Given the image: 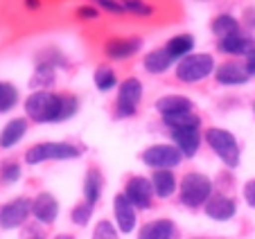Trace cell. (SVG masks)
I'll use <instances>...</instances> for the list:
<instances>
[{"mask_svg":"<svg viewBox=\"0 0 255 239\" xmlns=\"http://www.w3.org/2000/svg\"><path fill=\"white\" fill-rule=\"evenodd\" d=\"M75 16H77L79 20H97L100 18V9H97L95 5H82V7H77V11H75Z\"/></svg>","mask_w":255,"mask_h":239,"instance_id":"obj_33","label":"cell"},{"mask_svg":"<svg viewBox=\"0 0 255 239\" xmlns=\"http://www.w3.org/2000/svg\"><path fill=\"white\" fill-rule=\"evenodd\" d=\"M125 11L129 14H135V16H151L154 14V7L147 2V0H120Z\"/></svg>","mask_w":255,"mask_h":239,"instance_id":"obj_29","label":"cell"},{"mask_svg":"<svg viewBox=\"0 0 255 239\" xmlns=\"http://www.w3.org/2000/svg\"><path fill=\"white\" fill-rule=\"evenodd\" d=\"M93 239H120V237H118V230L113 228L111 221H100V224L95 226Z\"/></svg>","mask_w":255,"mask_h":239,"instance_id":"obj_31","label":"cell"},{"mask_svg":"<svg viewBox=\"0 0 255 239\" xmlns=\"http://www.w3.org/2000/svg\"><path fill=\"white\" fill-rule=\"evenodd\" d=\"M151 185H154V192L160 199H167L176 190V176L169 169H156L154 176H151Z\"/></svg>","mask_w":255,"mask_h":239,"instance_id":"obj_24","label":"cell"},{"mask_svg":"<svg viewBox=\"0 0 255 239\" xmlns=\"http://www.w3.org/2000/svg\"><path fill=\"white\" fill-rule=\"evenodd\" d=\"M138 239H174V224L169 219H158L144 224Z\"/></svg>","mask_w":255,"mask_h":239,"instance_id":"obj_22","label":"cell"},{"mask_svg":"<svg viewBox=\"0 0 255 239\" xmlns=\"http://www.w3.org/2000/svg\"><path fill=\"white\" fill-rule=\"evenodd\" d=\"M142 38L140 36H113L104 43V54L113 61H127L135 57L142 50Z\"/></svg>","mask_w":255,"mask_h":239,"instance_id":"obj_8","label":"cell"},{"mask_svg":"<svg viewBox=\"0 0 255 239\" xmlns=\"http://www.w3.org/2000/svg\"><path fill=\"white\" fill-rule=\"evenodd\" d=\"M91 215H93V206H91V203H82V206L72 208V212H70L72 221H75L77 226H86L88 221H91Z\"/></svg>","mask_w":255,"mask_h":239,"instance_id":"obj_30","label":"cell"},{"mask_svg":"<svg viewBox=\"0 0 255 239\" xmlns=\"http://www.w3.org/2000/svg\"><path fill=\"white\" fill-rule=\"evenodd\" d=\"M91 5L102 7V9L111 11V14H125V7H122L120 0H91Z\"/></svg>","mask_w":255,"mask_h":239,"instance_id":"obj_32","label":"cell"},{"mask_svg":"<svg viewBox=\"0 0 255 239\" xmlns=\"http://www.w3.org/2000/svg\"><path fill=\"white\" fill-rule=\"evenodd\" d=\"M102 185H104L102 174L97 172V169H88L86 181H84V196H86V203L95 206L97 199H100V194H102Z\"/></svg>","mask_w":255,"mask_h":239,"instance_id":"obj_25","label":"cell"},{"mask_svg":"<svg viewBox=\"0 0 255 239\" xmlns=\"http://www.w3.org/2000/svg\"><path fill=\"white\" fill-rule=\"evenodd\" d=\"M178 196H181V203L188 208H199V206H203V203H208V199L212 196L210 178L199 174V172L185 174L183 181H181Z\"/></svg>","mask_w":255,"mask_h":239,"instance_id":"obj_3","label":"cell"},{"mask_svg":"<svg viewBox=\"0 0 255 239\" xmlns=\"http://www.w3.org/2000/svg\"><path fill=\"white\" fill-rule=\"evenodd\" d=\"M219 50L226 54H233V57H251L255 52V36H249V34H233V36L219 38Z\"/></svg>","mask_w":255,"mask_h":239,"instance_id":"obj_12","label":"cell"},{"mask_svg":"<svg viewBox=\"0 0 255 239\" xmlns=\"http://www.w3.org/2000/svg\"><path fill=\"white\" fill-rule=\"evenodd\" d=\"M194 104L190 97L185 95H163L156 100V111L163 118H172V115H183V113H194Z\"/></svg>","mask_w":255,"mask_h":239,"instance_id":"obj_13","label":"cell"},{"mask_svg":"<svg viewBox=\"0 0 255 239\" xmlns=\"http://www.w3.org/2000/svg\"><path fill=\"white\" fill-rule=\"evenodd\" d=\"M244 199L251 208H255V181H249L244 185Z\"/></svg>","mask_w":255,"mask_h":239,"instance_id":"obj_35","label":"cell"},{"mask_svg":"<svg viewBox=\"0 0 255 239\" xmlns=\"http://www.w3.org/2000/svg\"><path fill=\"white\" fill-rule=\"evenodd\" d=\"M142 100V84L135 77H127L125 82L120 84V91H118V118H131L138 111V104Z\"/></svg>","mask_w":255,"mask_h":239,"instance_id":"obj_6","label":"cell"},{"mask_svg":"<svg viewBox=\"0 0 255 239\" xmlns=\"http://www.w3.org/2000/svg\"><path fill=\"white\" fill-rule=\"evenodd\" d=\"M54 79H57V68L41 59L32 75V79H29V86L36 88V91H45V88H50L54 84Z\"/></svg>","mask_w":255,"mask_h":239,"instance_id":"obj_21","label":"cell"},{"mask_svg":"<svg viewBox=\"0 0 255 239\" xmlns=\"http://www.w3.org/2000/svg\"><path fill=\"white\" fill-rule=\"evenodd\" d=\"M79 149L75 144L68 142H41L34 144L25 151V163L29 165H39L45 160H68V158H77Z\"/></svg>","mask_w":255,"mask_h":239,"instance_id":"obj_5","label":"cell"},{"mask_svg":"<svg viewBox=\"0 0 255 239\" xmlns=\"http://www.w3.org/2000/svg\"><path fill=\"white\" fill-rule=\"evenodd\" d=\"M32 215L36 217V221H41V224H52L59 215V201L52 194L43 192V194H39L32 201Z\"/></svg>","mask_w":255,"mask_h":239,"instance_id":"obj_16","label":"cell"},{"mask_svg":"<svg viewBox=\"0 0 255 239\" xmlns=\"http://www.w3.org/2000/svg\"><path fill=\"white\" fill-rule=\"evenodd\" d=\"M142 163L154 169H172L181 163L183 153L178 151L174 144H154V147L142 151Z\"/></svg>","mask_w":255,"mask_h":239,"instance_id":"obj_7","label":"cell"},{"mask_svg":"<svg viewBox=\"0 0 255 239\" xmlns=\"http://www.w3.org/2000/svg\"><path fill=\"white\" fill-rule=\"evenodd\" d=\"M210 32L219 38L233 36V34H240V20L235 18L233 14H219L212 18L210 23Z\"/></svg>","mask_w":255,"mask_h":239,"instance_id":"obj_23","label":"cell"},{"mask_svg":"<svg viewBox=\"0 0 255 239\" xmlns=\"http://www.w3.org/2000/svg\"><path fill=\"white\" fill-rule=\"evenodd\" d=\"M172 63H174V59L169 57L165 48L151 50V52L144 54V59H142V68L149 72V75H163V72H167L169 68H172Z\"/></svg>","mask_w":255,"mask_h":239,"instance_id":"obj_19","label":"cell"},{"mask_svg":"<svg viewBox=\"0 0 255 239\" xmlns=\"http://www.w3.org/2000/svg\"><path fill=\"white\" fill-rule=\"evenodd\" d=\"M23 239H45V233L41 228H36V226H32V228L25 230Z\"/></svg>","mask_w":255,"mask_h":239,"instance_id":"obj_36","label":"cell"},{"mask_svg":"<svg viewBox=\"0 0 255 239\" xmlns=\"http://www.w3.org/2000/svg\"><path fill=\"white\" fill-rule=\"evenodd\" d=\"M246 70H249L251 77L255 75V52L251 54V57H246Z\"/></svg>","mask_w":255,"mask_h":239,"instance_id":"obj_37","label":"cell"},{"mask_svg":"<svg viewBox=\"0 0 255 239\" xmlns=\"http://www.w3.org/2000/svg\"><path fill=\"white\" fill-rule=\"evenodd\" d=\"M206 142L210 144V149L222 158V163L226 167H237L240 165V144H237V138L226 129H212L206 131Z\"/></svg>","mask_w":255,"mask_h":239,"instance_id":"obj_4","label":"cell"},{"mask_svg":"<svg viewBox=\"0 0 255 239\" xmlns=\"http://www.w3.org/2000/svg\"><path fill=\"white\" fill-rule=\"evenodd\" d=\"M165 50H167V54L174 61H181V59H185L188 54H192L194 36L192 34H176V36H172L167 43H165Z\"/></svg>","mask_w":255,"mask_h":239,"instance_id":"obj_20","label":"cell"},{"mask_svg":"<svg viewBox=\"0 0 255 239\" xmlns=\"http://www.w3.org/2000/svg\"><path fill=\"white\" fill-rule=\"evenodd\" d=\"M54 239H75V237H70V235H59V237H54Z\"/></svg>","mask_w":255,"mask_h":239,"instance_id":"obj_39","label":"cell"},{"mask_svg":"<svg viewBox=\"0 0 255 239\" xmlns=\"http://www.w3.org/2000/svg\"><path fill=\"white\" fill-rule=\"evenodd\" d=\"M113 208H116V221L118 228L122 233H131L135 228V208L131 206V201L125 194H118L116 201H113Z\"/></svg>","mask_w":255,"mask_h":239,"instance_id":"obj_17","label":"cell"},{"mask_svg":"<svg viewBox=\"0 0 255 239\" xmlns=\"http://www.w3.org/2000/svg\"><path fill=\"white\" fill-rule=\"evenodd\" d=\"M215 79L222 86H244L251 79L246 63H237V61H224L217 66L215 70Z\"/></svg>","mask_w":255,"mask_h":239,"instance_id":"obj_11","label":"cell"},{"mask_svg":"<svg viewBox=\"0 0 255 239\" xmlns=\"http://www.w3.org/2000/svg\"><path fill=\"white\" fill-rule=\"evenodd\" d=\"M25 133H27V120L25 118L9 120L5 124V129L0 131V147L2 149L14 147V144H18L20 140H23Z\"/></svg>","mask_w":255,"mask_h":239,"instance_id":"obj_18","label":"cell"},{"mask_svg":"<svg viewBox=\"0 0 255 239\" xmlns=\"http://www.w3.org/2000/svg\"><path fill=\"white\" fill-rule=\"evenodd\" d=\"M237 212V206L231 196L226 194H212L206 203V215L215 221H228Z\"/></svg>","mask_w":255,"mask_h":239,"instance_id":"obj_15","label":"cell"},{"mask_svg":"<svg viewBox=\"0 0 255 239\" xmlns=\"http://www.w3.org/2000/svg\"><path fill=\"white\" fill-rule=\"evenodd\" d=\"M41 5H43L41 0H25V7H27V9H39Z\"/></svg>","mask_w":255,"mask_h":239,"instance_id":"obj_38","label":"cell"},{"mask_svg":"<svg viewBox=\"0 0 255 239\" xmlns=\"http://www.w3.org/2000/svg\"><path fill=\"white\" fill-rule=\"evenodd\" d=\"M79 109V100L75 95H59L52 91H34L25 100V113L29 120L45 124V122H63L72 118Z\"/></svg>","mask_w":255,"mask_h":239,"instance_id":"obj_1","label":"cell"},{"mask_svg":"<svg viewBox=\"0 0 255 239\" xmlns=\"http://www.w3.org/2000/svg\"><path fill=\"white\" fill-rule=\"evenodd\" d=\"M215 57L208 52H192L176 63V79L183 84H197L215 75Z\"/></svg>","mask_w":255,"mask_h":239,"instance_id":"obj_2","label":"cell"},{"mask_svg":"<svg viewBox=\"0 0 255 239\" xmlns=\"http://www.w3.org/2000/svg\"><path fill=\"white\" fill-rule=\"evenodd\" d=\"M172 140L174 147L183 156L192 158L199 151V144H201V133H199V126H188V129H174L172 131Z\"/></svg>","mask_w":255,"mask_h":239,"instance_id":"obj_14","label":"cell"},{"mask_svg":"<svg viewBox=\"0 0 255 239\" xmlns=\"http://www.w3.org/2000/svg\"><path fill=\"white\" fill-rule=\"evenodd\" d=\"M29 212H32V201L29 199H14L0 210V226L7 230L18 228V226L25 224Z\"/></svg>","mask_w":255,"mask_h":239,"instance_id":"obj_10","label":"cell"},{"mask_svg":"<svg viewBox=\"0 0 255 239\" xmlns=\"http://www.w3.org/2000/svg\"><path fill=\"white\" fill-rule=\"evenodd\" d=\"M253 109H255V104H253Z\"/></svg>","mask_w":255,"mask_h":239,"instance_id":"obj_40","label":"cell"},{"mask_svg":"<svg viewBox=\"0 0 255 239\" xmlns=\"http://www.w3.org/2000/svg\"><path fill=\"white\" fill-rule=\"evenodd\" d=\"M154 194H156L154 185H151L149 178H144V176H133L125 187V196L131 201V206L142 208V210H147V208L151 206Z\"/></svg>","mask_w":255,"mask_h":239,"instance_id":"obj_9","label":"cell"},{"mask_svg":"<svg viewBox=\"0 0 255 239\" xmlns=\"http://www.w3.org/2000/svg\"><path fill=\"white\" fill-rule=\"evenodd\" d=\"M93 82H95V86L100 88L102 93H109V91H113V88L118 86V75H116L113 68L100 66L95 70V75H93Z\"/></svg>","mask_w":255,"mask_h":239,"instance_id":"obj_26","label":"cell"},{"mask_svg":"<svg viewBox=\"0 0 255 239\" xmlns=\"http://www.w3.org/2000/svg\"><path fill=\"white\" fill-rule=\"evenodd\" d=\"M165 124L169 129H188V126H201V118L197 113H183V115H172V118H163Z\"/></svg>","mask_w":255,"mask_h":239,"instance_id":"obj_28","label":"cell"},{"mask_svg":"<svg viewBox=\"0 0 255 239\" xmlns=\"http://www.w3.org/2000/svg\"><path fill=\"white\" fill-rule=\"evenodd\" d=\"M20 178V167L16 163H7L2 167V181L5 183H16Z\"/></svg>","mask_w":255,"mask_h":239,"instance_id":"obj_34","label":"cell"},{"mask_svg":"<svg viewBox=\"0 0 255 239\" xmlns=\"http://www.w3.org/2000/svg\"><path fill=\"white\" fill-rule=\"evenodd\" d=\"M18 104V88L9 82H0V113H7Z\"/></svg>","mask_w":255,"mask_h":239,"instance_id":"obj_27","label":"cell"}]
</instances>
